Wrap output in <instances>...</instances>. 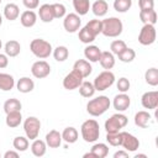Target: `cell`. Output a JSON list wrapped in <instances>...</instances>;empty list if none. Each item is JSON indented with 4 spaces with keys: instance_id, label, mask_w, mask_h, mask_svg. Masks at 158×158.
I'll use <instances>...</instances> for the list:
<instances>
[{
    "instance_id": "37",
    "label": "cell",
    "mask_w": 158,
    "mask_h": 158,
    "mask_svg": "<svg viewBox=\"0 0 158 158\" xmlns=\"http://www.w3.org/2000/svg\"><path fill=\"white\" fill-rule=\"evenodd\" d=\"M53 57L57 62H64L69 57V51L65 46H58L53 49Z\"/></svg>"
},
{
    "instance_id": "8",
    "label": "cell",
    "mask_w": 158,
    "mask_h": 158,
    "mask_svg": "<svg viewBox=\"0 0 158 158\" xmlns=\"http://www.w3.org/2000/svg\"><path fill=\"white\" fill-rule=\"evenodd\" d=\"M156 38H157V31H156L154 25L144 23L139 31L138 42L142 46H151L156 42Z\"/></svg>"
},
{
    "instance_id": "55",
    "label": "cell",
    "mask_w": 158,
    "mask_h": 158,
    "mask_svg": "<svg viewBox=\"0 0 158 158\" xmlns=\"http://www.w3.org/2000/svg\"><path fill=\"white\" fill-rule=\"evenodd\" d=\"M0 156H1V154H0Z\"/></svg>"
},
{
    "instance_id": "27",
    "label": "cell",
    "mask_w": 158,
    "mask_h": 158,
    "mask_svg": "<svg viewBox=\"0 0 158 158\" xmlns=\"http://www.w3.org/2000/svg\"><path fill=\"white\" fill-rule=\"evenodd\" d=\"M5 54L7 57H17L21 52V46L17 41L15 40H10L5 43Z\"/></svg>"
},
{
    "instance_id": "44",
    "label": "cell",
    "mask_w": 158,
    "mask_h": 158,
    "mask_svg": "<svg viewBox=\"0 0 158 158\" xmlns=\"http://www.w3.org/2000/svg\"><path fill=\"white\" fill-rule=\"evenodd\" d=\"M52 7H53V14H54V19H62L67 15V10H65V6L63 4H52Z\"/></svg>"
},
{
    "instance_id": "50",
    "label": "cell",
    "mask_w": 158,
    "mask_h": 158,
    "mask_svg": "<svg viewBox=\"0 0 158 158\" xmlns=\"http://www.w3.org/2000/svg\"><path fill=\"white\" fill-rule=\"evenodd\" d=\"M4 158H19V152L17 151H7V152H5Z\"/></svg>"
},
{
    "instance_id": "33",
    "label": "cell",
    "mask_w": 158,
    "mask_h": 158,
    "mask_svg": "<svg viewBox=\"0 0 158 158\" xmlns=\"http://www.w3.org/2000/svg\"><path fill=\"white\" fill-rule=\"evenodd\" d=\"M144 80L148 85L151 86H157L158 85V69L152 67L146 70L144 73Z\"/></svg>"
},
{
    "instance_id": "32",
    "label": "cell",
    "mask_w": 158,
    "mask_h": 158,
    "mask_svg": "<svg viewBox=\"0 0 158 158\" xmlns=\"http://www.w3.org/2000/svg\"><path fill=\"white\" fill-rule=\"evenodd\" d=\"M91 154L94 158H105L109 154V147L105 143H95L91 147Z\"/></svg>"
},
{
    "instance_id": "52",
    "label": "cell",
    "mask_w": 158,
    "mask_h": 158,
    "mask_svg": "<svg viewBox=\"0 0 158 158\" xmlns=\"http://www.w3.org/2000/svg\"><path fill=\"white\" fill-rule=\"evenodd\" d=\"M1 23H2V16H1V14H0V26H1Z\"/></svg>"
},
{
    "instance_id": "26",
    "label": "cell",
    "mask_w": 158,
    "mask_h": 158,
    "mask_svg": "<svg viewBox=\"0 0 158 158\" xmlns=\"http://www.w3.org/2000/svg\"><path fill=\"white\" fill-rule=\"evenodd\" d=\"M46 151H47V144L42 139H33L32 144H31V152L35 157H43L46 154Z\"/></svg>"
},
{
    "instance_id": "48",
    "label": "cell",
    "mask_w": 158,
    "mask_h": 158,
    "mask_svg": "<svg viewBox=\"0 0 158 158\" xmlns=\"http://www.w3.org/2000/svg\"><path fill=\"white\" fill-rule=\"evenodd\" d=\"M7 65H9V58H7V56L0 53V69L6 68Z\"/></svg>"
},
{
    "instance_id": "12",
    "label": "cell",
    "mask_w": 158,
    "mask_h": 158,
    "mask_svg": "<svg viewBox=\"0 0 158 158\" xmlns=\"http://www.w3.org/2000/svg\"><path fill=\"white\" fill-rule=\"evenodd\" d=\"M121 146L127 152H135L139 148V141L136 136L128 132H121Z\"/></svg>"
},
{
    "instance_id": "49",
    "label": "cell",
    "mask_w": 158,
    "mask_h": 158,
    "mask_svg": "<svg viewBox=\"0 0 158 158\" xmlns=\"http://www.w3.org/2000/svg\"><path fill=\"white\" fill-rule=\"evenodd\" d=\"M128 157V152L127 151H117L114 153V158H127Z\"/></svg>"
},
{
    "instance_id": "10",
    "label": "cell",
    "mask_w": 158,
    "mask_h": 158,
    "mask_svg": "<svg viewBox=\"0 0 158 158\" xmlns=\"http://www.w3.org/2000/svg\"><path fill=\"white\" fill-rule=\"evenodd\" d=\"M83 79H84V78H83L77 70L73 69L70 73H68V74L64 77V79H63V86H64V89H67V90L78 89L79 85L81 84Z\"/></svg>"
},
{
    "instance_id": "1",
    "label": "cell",
    "mask_w": 158,
    "mask_h": 158,
    "mask_svg": "<svg viewBox=\"0 0 158 158\" xmlns=\"http://www.w3.org/2000/svg\"><path fill=\"white\" fill-rule=\"evenodd\" d=\"M110 105H111L110 99L105 95H100L98 98L89 100V102L86 104V111L91 116H95V117L101 116L102 114H105L109 110Z\"/></svg>"
},
{
    "instance_id": "54",
    "label": "cell",
    "mask_w": 158,
    "mask_h": 158,
    "mask_svg": "<svg viewBox=\"0 0 158 158\" xmlns=\"http://www.w3.org/2000/svg\"><path fill=\"white\" fill-rule=\"evenodd\" d=\"M1 1H2V0H0V4H1Z\"/></svg>"
},
{
    "instance_id": "15",
    "label": "cell",
    "mask_w": 158,
    "mask_h": 158,
    "mask_svg": "<svg viewBox=\"0 0 158 158\" xmlns=\"http://www.w3.org/2000/svg\"><path fill=\"white\" fill-rule=\"evenodd\" d=\"M73 69H74V70H77V72H78L83 78L89 77V75L91 74V72H93L91 64H90V62H89V60H86V59H78V60L74 63Z\"/></svg>"
},
{
    "instance_id": "24",
    "label": "cell",
    "mask_w": 158,
    "mask_h": 158,
    "mask_svg": "<svg viewBox=\"0 0 158 158\" xmlns=\"http://www.w3.org/2000/svg\"><path fill=\"white\" fill-rule=\"evenodd\" d=\"M91 10H93V14L98 17H102L107 14L109 11V5L105 0H96L91 6Z\"/></svg>"
},
{
    "instance_id": "40",
    "label": "cell",
    "mask_w": 158,
    "mask_h": 158,
    "mask_svg": "<svg viewBox=\"0 0 158 158\" xmlns=\"http://www.w3.org/2000/svg\"><path fill=\"white\" fill-rule=\"evenodd\" d=\"M117 57H118V59H120L122 63H130V62H132V60L136 58V52H135V49L126 47Z\"/></svg>"
},
{
    "instance_id": "36",
    "label": "cell",
    "mask_w": 158,
    "mask_h": 158,
    "mask_svg": "<svg viewBox=\"0 0 158 158\" xmlns=\"http://www.w3.org/2000/svg\"><path fill=\"white\" fill-rule=\"evenodd\" d=\"M28 138L23 137V136H17L14 138L12 141V146L17 152H25L28 148Z\"/></svg>"
},
{
    "instance_id": "13",
    "label": "cell",
    "mask_w": 158,
    "mask_h": 158,
    "mask_svg": "<svg viewBox=\"0 0 158 158\" xmlns=\"http://www.w3.org/2000/svg\"><path fill=\"white\" fill-rule=\"evenodd\" d=\"M141 104L144 109L154 110L158 106V91H147L141 98Z\"/></svg>"
},
{
    "instance_id": "29",
    "label": "cell",
    "mask_w": 158,
    "mask_h": 158,
    "mask_svg": "<svg viewBox=\"0 0 158 158\" xmlns=\"http://www.w3.org/2000/svg\"><path fill=\"white\" fill-rule=\"evenodd\" d=\"M15 86V79L7 73H0V90L10 91Z\"/></svg>"
},
{
    "instance_id": "3",
    "label": "cell",
    "mask_w": 158,
    "mask_h": 158,
    "mask_svg": "<svg viewBox=\"0 0 158 158\" xmlns=\"http://www.w3.org/2000/svg\"><path fill=\"white\" fill-rule=\"evenodd\" d=\"M80 132H81V137L85 142H88V143L95 142L100 136V127H99L98 121L93 120V118L84 121L81 123Z\"/></svg>"
},
{
    "instance_id": "7",
    "label": "cell",
    "mask_w": 158,
    "mask_h": 158,
    "mask_svg": "<svg viewBox=\"0 0 158 158\" xmlns=\"http://www.w3.org/2000/svg\"><path fill=\"white\" fill-rule=\"evenodd\" d=\"M23 131L28 139H36L41 131V121L36 116H28L23 121Z\"/></svg>"
},
{
    "instance_id": "4",
    "label": "cell",
    "mask_w": 158,
    "mask_h": 158,
    "mask_svg": "<svg viewBox=\"0 0 158 158\" xmlns=\"http://www.w3.org/2000/svg\"><path fill=\"white\" fill-rule=\"evenodd\" d=\"M30 49L40 59L48 58L52 54V52H53L52 44L48 41L42 40V38H35V40H32L31 43H30Z\"/></svg>"
},
{
    "instance_id": "53",
    "label": "cell",
    "mask_w": 158,
    "mask_h": 158,
    "mask_svg": "<svg viewBox=\"0 0 158 158\" xmlns=\"http://www.w3.org/2000/svg\"><path fill=\"white\" fill-rule=\"evenodd\" d=\"M1 47H2V42H1V40H0V49H1Z\"/></svg>"
},
{
    "instance_id": "42",
    "label": "cell",
    "mask_w": 158,
    "mask_h": 158,
    "mask_svg": "<svg viewBox=\"0 0 158 158\" xmlns=\"http://www.w3.org/2000/svg\"><path fill=\"white\" fill-rule=\"evenodd\" d=\"M126 47H127V46H126L125 41H122V40H115V41H112L111 44H110L111 53H112V54H116V56H118Z\"/></svg>"
},
{
    "instance_id": "46",
    "label": "cell",
    "mask_w": 158,
    "mask_h": 158,
    "mask_svg": "<svg viewBox=\"0 0 158 158\" xmlns=\"http://www.w3.org/2000/svg\"><path fill=\"white\" fill-rule=\"evenodd\" d=\"M138 5L141 10H151L154 9V0H138Z\"/></svg>"
},
{
    "instance_id": "31",
    "label": "cell",
    "mask_w": 158,
    "mask_h": 158,
    "mask_svg": "<svg viewBox=\"0 0 158 158\" xmlns=\"http://www.w3.org/2000/svg\"><path fill=\"white\" fill-rule=\"evenodd\" d=\"M139 20L144 23H149V25H154L157 22V12L154 9L151 10H141L139 11Z\"/></svg>"
},
{
    "instance_id": "43",
    "label": "cell",
    "mask_w": 158,
    "mask_h": 158,
    "mask_svg": "<svg viewBox=\"0 0 158 158\" xmlns=\"http://www.w3.org/2000/svg\"><path fill=\"white\" fill-rule=\"evenodd\" d=\"M106 141L109 142L110 146H114V147L121 146V131L120 132L106 133Z\"/></svg>"
},
{
    "instance_id": "16",
    "label": "cell",
    "mask_w": 158,
    "mask_h": 158,
    "mask_svg": "<svg viewBox=\"0 0 158 158\" xmlns=\"http://www.w3.org/2000/svg\"><path fill=\"white\" fill-rule=\"evenodd\" d=\"M62 133H59V131L57 130H51L47 135H46V144L49 147V148H58L62 143Z\"/></svg>"
},
{
    "instance_id": "14",
    "label": "cell",
    "mask_w": 158,
    "mask_h": 158,
    "mask_svg": "<svg viewBox=\"0 0 158 158\" xmlns=\"http://www.w3.org/2000/svg\"><path fill=\"white\" fill-rule=\"evenodd\" d=\"M112 105H114V109L115 110H117L118 112H123V111H126L130 107L131 99H130V96L126 93H120V94H117L114 98Z\"/></svg>"
},
{
    "instance_id": "34",
    "label": "cell",
    "mask_w": 158,
    "mask_h": 158,
    "mask_svg": "<svg viewBox=\"0 0 158 158\" xmlns=\"http://www.w3.org/2000/svg\"><path fill=\"white\" fill-rule=\"evenodd\" d=\"M95 88H94V84L90 83V81H81V84L79 85V93L83 98H91L94 94H95Z\"/></svg>"
},
{
    "instance_id": "9",
    "label": "cell",
    "mask_w": 158,
    "mask_h": 158,
    "mask_svg": "<svg viewBox=\"0 0 158 158\" xmlns=\"http://www.w3.org/2000/svg\"><path fill=\"white\" fill-rule=\"evenodd\" d=\"M80 25H81V20H80V16L78 14L70 12V14H67L64 16L63 27L67 32H69V33L77 32L80 28Z\"/></svg>"
},
{
    "instance_id": "18",
    "label": "cell",
    "mask_w": 158,
    "mask_h": 158,
    "mask_svg": "<svg viewBox=\"0 0 158 158\" xmlns=\"http://www.w3.org/2000/svg\"><path fill=\"white\" fill-rule=\"evenodd\" d=\"M84 56H85V59L89 60L90 63L99 62L100 56H101V49H100L98 46L88 44V46L85 47V49H84Z\"/></svg>"
},
{
    "instance_id": "21",
    "label": "cell",
    "mask_w": 158,
    "mask_h": 158,
    "mask_svg": "<svg viewBox=\"0 0 158 158\" xmlns=\"http://www.w3.org/2000/svg\"><path fill=\"white\" fill-rule=\"evenodd\" d=\"M99 62H100V65L105 70H110L115 65V54H112L109 51H104V52H101Z\"/></svg>"
},
{
    "instance_id": "51",
    "label": "cell",
    "mask_w": 158,
    "mask_h": 158,
    "mask_svg": "<svg viewBox=\"0 0 158 158\" xmlns=\"http://www.w3.org/2000/svg\"><path fill=\"white\" fill-rule=\"evenodd\" d=\"M138 157H143V158H146L147 156H146V154H136V156H135V158H138Z\"/></svg>"
},
{
    "instance_id": "30",
    "label": "cell",
    "mask_w": 158,
    "mask_h": 158,
    "mask_svg": "<svg viewBox=\"0 0 158 158\" xmlns=\"http://www.w3.org/2000/svg\"><path fill=\"white\" fill-rule=\"evenodd\" d=\"M78 137H79V133L77 131L75 127H65L62 132V139L67 143H75L78 141Z\"/></svg>"
},
{
    "instance_id": "47",
    "label": "cell",
    "mask_w": 158,
    "mask_h": 158,
    "mask_svg": "<svg viewBox=\"0 0 158 158\" xmlns=\"http://www.w3.org/2000/svg\"><path fill=\"white\" fill-rule=\"evenodd\" d=\"M22 2L28 10H35L40 6V0H22Z\"/></svg>"
},
{
    "instance_id": "17",
    "label": "cell",
    "mask_w": 158,
    "mask_h": 158,
    "mask_svg": "<svg viewBox=\"0 0 158 158\" xmlns=\"http://www.w3.org/2000/svg\"><path fill=\"white\" fill-rule=\"evenodd\" d=\"M38 16H40V20L42 22H52L54 20V14H53V7H52V4H43L40 6V10H38Z\"/></svg>"
},
{
    "instance_id": "23",
    "label": "cell",
    "mask_w": 158,
    "mask_h": 158,
    "mask_svg": "<svg viewBox=\"0 0 158 158\" xmlns=\"http://www.w3.org/2000/svg\"><path fill=\"white\" fill-rule=\"evenodd\" d=\"M6 126L10 128H15L17 126H20V123L22 122V115L21 111H12L6 114V118H5Z\"/></svg>"
},
{
    "instance_id": "41",
    "label": "cell",
    "mask_w": 158,
    "mask_h": 158,
    "mask_svg": "<svg viewBox=\"0 0 158 158\" xmlns=\"http://www.w3.org/2000/svg\"><path fill=\"white\" fill-rule=\"evenodd\" d=\"M132 0H115L114 1V9L117 12H126L131 9Z\"/></svg>"
},
{
    "instance_id": "45",
    "label": "cell",
    "mask_w": 158,
    "mask_h": 158,
    "mask_svg": "<svg viewBox=\"0 0 158 158\" xmlns=\"http://www.w3.org/2000/svg\"><path fill=\"white\" fill-rule=\"evenodd\" d=\"M116 86H117V90H118L120 93H126V91H128V90H130L131 83H130V80H128L127 78L122 77V78H120V79L117 80Z\"/></svg>"
},
{
    "instance_id": "35",
    "label": "cell",
    "mask_w": 158,
    "mask_h": 158,
    "mask_svg": "<svg viewBox=\"0 0 158 158\" xmlns=\"http://www.w3.org/2000/svg\"><path fill=\"white\" fill-rule=\"evenodd\" d=\"M21 102L19 99H15V98H11V99H7L5 102H4V111L5 114H9V112H12V111H21Z\"/></svg>"
},
{
    "instance_id": "38",
    "label": "cell",
    "mask_w": 158,
    "mask_h": 158,
    "mask_svg": "<svg viewBox=\"0 0 158 158\" xmlns=\"http://www.w3.org/2000/svg\"><path fill=\"white\" fill-rule=\"evenodd\" d=\"M85 27L89 30L90 33H93V35L96 37L98 35L101 33L102 23H101V20H96V19H94V20H90V21L85 25Z\"/></svg>"
},
{
    "instance_id": "25",
    "label": "cell",
    "mask_w": 158,
    "mask_h": 158,
    "mask_svg": "<svg viewBox=\"0 0 158 158\" xmlns=\"http://www.w3.org/2000/svg\"><path fill=\"white\" fill-rule=\"evenodd\" d=\"M4 16L9 21L16 20L20 16V9H19V6L16 4H12V2L6 4L5 7H4Z\"/></svg>"
},
{
    "instance_id": "2",
    "label": "cell",
    "mask_w": 158,
    "mask_h": 158,
    "mask_svg": "<svg viewBox=\"0 0 158 158\" xmlns=\"http://www.w3.org/2000/svg\"><path fill=\"white\" fill-rule=\"evenodd\" d=\"M101 23H102L101 33L106 37L114 38V37H118L122 33L123 25L118 17H107L105 20H101Z\"/></svg>"
},
{
    "instance_id": "19",
    "label": "cell",
    "mask_w": 158,
    "mask_h": 158,
    "mask_svg": "<svg viewBox=\"0 0 158 158\" xmlns=\"http://www.w3.org/2000/svg\"><path fill=\"white\" fill-rule=\"evenodd\" d=\"M20 22H21V25L23 27H27V28L33 27L36 25V22H37V15H36V12L32 11V10L23 11L21 14V16H20Z\"/></svg>"
},
{
    "instance_id": "5",
    "label": "cell",
    "mask_w": 158,
    "mask_h": 158,
    "mask_svg": "<svg viewBox=\"0 0 158 158\" xmlns=\"http://www.w3.org/2000/svg\"><path fill=\"white\" fill-rule=\"evenodd\" d=\"M128 122V118L123 114H114L110 118L105 121V130L106 133H112V132H120L121 128H123Z\"/></svg>"
},
{
    "instance_id": "28",
    "label": "cell",
    "mask_w": 158,
    "mask_h": 158,
    "mask_svg": "<svg viewBox=\"0 0 158 158\" xmlns=\"http://www.w3.org/2000/svg\"><path fill=\"white\" fill-rule=\"evenodd\" d=\"M90 0H73V7L75 10V14L79 16H84L90 10Z\"/></svg>"
},
{
    "instance_id": "22",
    "label": "cell",
    "mask_w": 158,
    "mask_h": 158,
    "mask_svg": "<svg viewBox=\"0 0 158 158\" xmlns=\"http://www.w3.org/2000/svg\"><path fill=\"white\" fill-rule=\"evenodd\" d=\"M151 118H152V116L148 111H144V110L138 111L135 115V125L141 127V128H146V127H148V125L151 122Z\"/></svg>"
},
{
    "instance_id": "39",
    "label": "cell",
    "mask_w": 158,
    "mask_h": 158,
    "mask_svg": "<svg viewBox=\"0 0 158 158\" xmlns=\"http://www.w3.org/2000/svg\"><path fill=\"white\" fill-rule=\"evenodd\" d=\"M78 37H79L80 42H83V43H85V44H89V43L94 42V41H95V38H96L93 33H90V32H89V30H88L85 26H84L83 28H80V30H79Z\"/></svg>"
},
{
    "instance_id": "20",
    "label": "cell",
    "mask_w": 158,
    "mask_h": 158,
    "mask_svg": "<svg viewBox=\"0 0 158 158\" xmlns=\"http://www.w3.org/2000/svg\"><path fill=\"white\" fill-rule=\"evenodd\" d=\"M16 88H17V90L20 93L27 94V93H31L35 89V81L32 79H30L28 77H22V78H20L17 80Z\"/></svg>"
},
{
    "instance_id": "11",
    "label": "cell",
    "mask_w": 158,
    "mask_h": 158,
    "mask_svg": "<svg viewBox=\"0 0 158 158\" xmlns=\"http://www.w3.org/2000/svg\"><path fill=\"white\" fill-rule=\"evenodd\" d=\"M31 73L37 79H43L49 75L51 73V65L46 60H37L31 67Z\"/></svg>"
},
{
    "instance_id": "6",
    "label": "cell",
    "mask_w": 158,
    "mask_h": 158,
    "mask_svg": "<svg viewBox=\"0 0 158 158\" xmlns=\"http://www.w3.org/2000/svg\"><path fill=\"white\" fill-rule=\"evenodd\" d=\"M114 83H115V74L110 70H104L94 79L93 84L96 91H104L109 89Z\"/></svg>"
}]
</instances>
